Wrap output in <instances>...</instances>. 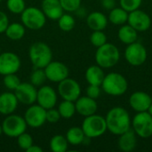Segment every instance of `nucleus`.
<instances>
[{"label":"nucleus","mask_w":152,"mask_h":152,"mask_svg":"<svg viewBox=\"0 0 152 152\" xmlns=\"http://www.w3.org/2000/svg\"><path fill=\"white\" fill-rule=\"evenodd\" d=\"M107 129L116 135H120L131 127V120L128 112L122 107L111 109L106 116Z\"/></svg>","instance_id":"1"},{"label":"nucleus","mask_w":152,"mask_h":152,"mask_svg":"<svg viewBox=\"0 0 152 152\" xmlns=\"http://www.w3.org/2000/svg\"><path fill=\"white\" fill-rule=\"evenodd\" d=\"M28 56L32 65L35 68L45 69L53 59L51 48L43 42H36L32 44L28 50Z\"/></svg>","instance_id":"2"},{"label":"nucleus","mask_w":152,"mask_h":152,"mask_svg":"<svg viewBox=\"0 0 152 152\" xmlns=\"http://www.w3.org/2000/svg\"><path fill=\"white\" fill-rule=\"evenodd\" d=\"M120 53L116 45L110 43H105L98 47L95 53V61L97 65L103 69L114 67L119 61Z\"/></svg>","instance_id":"3"},{"label":"nucleus","mask_w":152,"mask_h":152,"mask_svg":"<svg viewBox=\"0 0 152 152\" xmlns=\"http://www.w3.org/2000/svg\"><path fill=\"white\" fill-rule=\"evenodd\" d=\"M102 87L103 91L110 95L120 96L126 92L128 84L125 77L121 74L112 72L104 77Z\"/></svg>","instance_id":"4"},{"label":"nucleus","mask_w":152,"mask_h":152,"mask_svg":"<svg viewBox=\"0 0 152 152\" xmlns=\"http://www.w3.org/2000/svg\"><path fill=\"white\" fill-rule=\"evenodd\" d=\"M81 128L87 138H96L102 135L106 132L107 124L103 117L93 114L86 117Z\"/></svg>","instance_id":"5"},{"label":"nucleus","mask_w":152,"mask_h":152,"mask_svg":"<svg viewBox=\"0 0 152 152\" xmlns=\"http://www.w3.org/2000/svg\"><path fill=\"white\" fill-rule=\"evenodd\" d=\"M22 24L32 30L42 28L46 21V17L41 9L37 7H28L20 13Z\"/></svg>","instance_id":"6"},{"label":"nucleus","mask_w":152,"mask_h":152,"mask_svg":"<svg viewBox=\"0 0 152 152\" xmlns=\"http://www.w3.org/2000/svg\"><path fill=\"white\" fill-rule=\"evenodd\" d=\"M3 133L12 138H17L20 134L24 133L27 129V123L24 118L19 115L10 114L4 119L2 123Z\"/></svg>","instance_id":"7"},{"label":"nucleus","mask_w":152,"mask_h":152,"mask_svg":"<svg viewBox=\"0 0 152 152\" xmlns=\"http://www.w3.org/2000/svg\"><path fill=\"white\" fill-rule=\"evenodd\" d=\"M133 128L137 135L149 138L152 135V116L148 111L138 112L133 119Z\"/></svg>","instance_id":"8"},{"label":"nucleus","mask_w":152,"mask_h":152,"mask_svg":"<svg viewBox=\"0 0 152 152\" xmlns=\"http://www.w3.org/2000/svg\"><path fill=\"white\" fill-rule=\"evenodd\" d=\"M58 93L63 100L76 102L81 94L79 84L73 78H65L59 82Z\"/></svg>","instance_id":"9"},{"label":"nucleus","mask_w":152,"mask_h":152,"mask_svg":"<svg viewBox=\"0 0 152 152\" xmlns=\"http://www.w3.org/2000/svg\"><path fill=\"white\" fill-rule=\"evenodd\" d=\"M24 119L27 123V126L32 128H38L46 122V110L41 107L39 104H32L26 110Z\"/></svg>","instance_id":"10"},{"label":"nucleus","mask_w":152,"mask_h":152,"mask_svg":"<svg viewBox=\"0 0 152 152\" xmlns=\"http://www.w3.org/2000/svg\"><path fill=\"white\" fill-rule=\"evenodd\" d=\"M125 56L128 63L133 66H139L146 61L147 51L142 44L134 42L126 47Z\"/></svg>","instance_id":"11"},{"label":"nucleus","mask_w":152,"mask_h":152,"mask_svg":"<svg viewBox=\"0 0 152 152\" xmlns=\"http://www.w3.org/2000/svg\"><path fill=\"white\" fill-rule=\"evenodd\" d=\"M20 68L19 56L12 52L0 53V74L3 76L16 73Z\"/></svg>","instance_id":"12"},{"label":"nucleus","mask_w":152,"mask_h":152,"mask_svg":"<svg viewBox=\"0 0 152 152\" xmlns=\"http://www.w3.org/2000/svg\"><path fill=\"white\" fill-rule=\"evenodd\" d=\"M44 69L46 78L53 83H59L69 76L68 67L61 61H51Z\"/></svg>","instance_id":"13"},{"label":"nucleus","mask_w":152,"mask_h":152,"mask_svg":"<svg viewBox=\"0 0 152 152\" xmlns=\"http://www.w3.org/2000/svg\"><path fill=\"white\" fill-rule=\"evenodd\" d=\"M14 94L19 102L25 105H32L37 101V90L31 83H20L14 90Z\"/></svg>","instance_id":"14"},{"label":"nucleus","mask_w":152,"mask_h":152,"mask_svg":"<svg viewBox=\"0 0 152 152\" xmlns=\"http://www.w3.org/2000/svg\"><path fill=\"white\" fill-rule=\"evenodd\" d=\"M128 24L137 31H146L151 24V17L141 10H134L128 14Z\"/></svg>","instance_id":"15"},{"label":"nucleus","mask_w":152,"mask_h":152,"mask_svg":"<svg viewBox=\"0 0 152 152\" xmlns=\"http://www.w3.org/2000/svg\"><path fill=\"white\" fill-rule=\"evenodd\" d=\"M37 102L45 110L54 108L57 102V94L55 90L49 86H43L37 90Z\"/></svg>","instance_id":"16"},{"label":"nucleus","mask_w":152,"mask_h":152,"mask_svg":"<svg viewBox=\"0 0 152 152\" xmlns=\"http://www.w3.org/2000/svg\"><path fill=\"white\" fill-rule=\"evenodd\" d=\"M130 106L137 112L148 111L152 103L151 97L144 92H135L129 99Z\"/></svg>","instance_id":"17"},{"label":"nucleus","mask_w":152,"mask_h":152,"mask_svg":"<svg viewBox=\"0 0 152 152\" xmlns=\"http://www.w3.org/2000/svg\"><path fill=\"white\" fill-rule=\"evenodd\" d=\"M41 10L46 18L53 20H58L64 12L60 0H43Z\"/></svg>","instance_id":"18"},{"label":"nucleus","mask_w":152,"mask_h":152,"mask_svg":"<svg viewBox=\"0 0 152 152\" xmlns=\"http://www.w3.org/2000/svg\"><path fill=\"white\" fill-rule=\"evenodd\" d=\"M76 111L84 117H88L93 114H95L97 110V103L94 99L88 96L79 97L75 103Z\"/></svg>","instance_id":"19"},{"label":"nucleus","mask_w":152,"mask_h":152,"mask_svg":"<svg viewBox=\"0 0 152 152\" xmlns=\"http://www.w3.org/2000/svg\"><path fill=\"white\" fill-rule=\"evenodd\" d=\"M19 101L16 95L11 92H5L0 94V113L3 115L12 114L17 109Z\"/></svg>","instance_id":"20"},{"label":"nucleus","mask_w":152,"mask_h":152,"mask_svg":"<svg viewBox=\"0 0 152 152\" xmlns=\"http://www.w3.org/2000/svg\"><path fill=\"white\" fill-rule=\"evenodd\" d=\"M137 140L135 132L134 130L129 129L126 133L120 134L118 140V147L124 152H130L134 151L136 147Z\"/></svg>","instance_id":"21"},{"label":"nucleus","mask_w":152,"mask_h":152,"mask_svg":"<svg viewBox=\"0 0 152 152\" xmlns=\"http://www.w3.org/2000/svg\"><path fill=\"white\" fill-rule=\"evenodd\" d=\"M87 26L94 31L103 30L108 24L107 17L100 12H94L90 13L86 18Z\"/></svg>","instance_id":"22"},{"label":"nucleus","mask_w":152,"mask_h":152,"mask_svg":"<svg viewBox=\"0 0 152 152\" xmlns=\"http://www.w3.org/2000/svg\"><path fill=\"white\" fill-rule=\"evenodd\" d=\"M104 72L102 68L99 65H93L89 67L86 71V79L89 85L102 86V83L104 79Z\"/></svg>","instance_id":"23"},{"label":"nucleus","mask_w":152,"mask_h":152,"mask_svg":"<svg viewBox=\"0 0 152 152\" xmlns=\"http://www.w3.org/2000/svg\"><path fill=\"white\" fill-rule=\"evenodd\" d=\"M137 32L138 31L135 30L129 24L124 25L118 30V38L124 44L130 45L132 43H134L137 40V37H138Z\"/></svg>","instance_id":"24"},{"label":"nucleus","mask_w":152,"mask_h":152,"mask_svg":"<svg viewBox=\"0 0 152 152\" xmlns=\"http://www.w3.org/2000/svg\"><path fill=\"white\" fill-rule=\"evenodd\" d=\"M4 33L6 37L11 40H20L25 35V28L24 25L19 22H12L11 24L9 23Z\"/></svg>","instance_id":"25"},{"label":"nucleus","mask_w":152,"mask_h":152,"mask_svg":"<svg viewBox=\"0 0 152 152\" xmlns=\"http://www.w3.org/2000/svg\"><path fill=\"white\" fill-rule=\"evenodd\" d=\"M66 138L68 140V142L71 145H79L85 142L86 136L85 135L82 128L74 126L68 130L66 134Z\"/></svg>","instance_id":"26"},{"label":"nucleus","mask_w":152,"mask_h":152,"mask_svg":"<svg viewBox=\"0 0 152 152\" xmlns=\"http://www.w3.org/2000/svg\"><path fill=\"white\" fill-rule=\"evenodd\" d=\"M68 140L61 134H56L50 140V149L53 152H66L68 150Z\"/></svg>","instance_id":"27"},{"label":"nucleus","mask_w":152,"mask_h":152,"mask_svg":"<svg viewBox=\"0 0 152 152\" xmlns=\"http://www.w3.org/2000/svg\"><path fill=\"white\" fill-rule=\"evenodd\" d=\"M109 20L114 25H123L128 20V13L123 8H113L110 12Z\"/></svg>","instance_id":"28"},{"label":"nucleus","mask_w":152,"mask_h":152,"mask_svg":"<svg viewBox=\"0 0 152 152\" xmlns=\"http://www.w3.org/2000/svg\"><path fill=\"white\" fill-rule=\"evenodd\" d=\"M58 111L61 115V118L65 119L71 118L76 112V106L74 102L63 100V102H61L58 107Z\"/></svg>","instance_id":"29"},{"label":"nucleus","mask_w":152,"mask_h":152,"mask_svg":"<svg viewBox=\"0 0 152 152\" xmlns=\"http://www.w3.org/2000/svg\"><path fill=\"white\" fill-rule=\"evenodd\" d=\"M76 24L75 19L68 13H63L59 19H58V25L59 28L65 32L70 31L74 28Z\"/></svg>","instance_id":"30"},{"label":"nucleus","mask_w":152,"mask_h":152,"mask_svg":"<svg viewBox=\"0 0 152 152\" xmlns=\"http://www.w3.org/2000/svg\"><path fill=\"white\" fill-rule=\"evenodd\" d=\"M46 75L44 69H40V68H35V70L32 72L31 76H30V81L31 84L34 85L35 86H42L45 80H46Z\"/></svg>","instance_id":"31"},{"label":"nucleus","mask_w":152,"mask_h":152,"mask_svg":"<svg viewBox=\"0 0 152 152\" xmlns=\"http://www.w3.org/2000/svg\"><path fill=\"white\" fill-rule=\"evenodd\" d=\"M6 6L8 10L15 14H20L26 8L24 0H7Z\"/></svg>","instance_id":"32"},{"label":"nucleus","mask_w":152,"mask_h":152,"mask_svg":"<svg viewBox=\"0 0 152 152\" xmlns=\"http://www.w3.org/2000/svg\"><path fill=\"white\" fill-rule=\"evenodd\" d=\"M20 78L18 77L17 75L14 74H8V75H5L4 77V86L11 90V91H14L18 86L20 84Z\"/></svg>","instance_id":"33"},{"label":"nucleus","mask_w":152,"mask_h":152,"mask_svg":"<svg viewBox=\"0 0 152 152\" xmlns=\"http://www.w3.org/2000/svg\"><path fill=\"white\" fill-rule=\"evenodd\" d=\"M90 41L93 45L98 48L107 43V37L102 30H96L92 33L90 37Z\"/></svg>","instance_id":"34"},{"label":"nucleus","mask_w":152,"mask_h":152,"mask_svg":"<svg viewBox=\"0 0 152 152\" xmlns=\"http://www.w3.org/2000/svg\"><path fill=\"white\" fill-rule=\"evenodd\" d=\"M17 143L21 150L27 151L33 144L32 136L24 132L17 137Z\"/></svg>","instance_id":"35"},{"label":"nucleus","mask_w":152,"mask_h":152,"mask_svg":"<svg viewBox=\"0 0 152 152\" xmlns=\"http://www.w3.org/2000/svg\"><path fill=\"white\" fill-rule=\"evenodd\" d=\"M60 3L64 11L71 12L80 8L81 0H60Z\"/></svg>","instance_id":"36"},{"label":"nucleus","mask_w":152,"mask_h":152,"mask_svg":"<svg viewBox=\"0 0 152 152\" xmlns=\"http://www.w3.org/2000/svg\"><path fill=\"white\" fill-rule=\"evenodd\" d=\"M142 0H120L121 8L126 10L127 12H131L134 10L139 9Z\"/></svg>","instance_id":"37"},{"label":"nucleus","mask_w":152,"mask_h":152,"mask_svg":"<svg viewBox=\"0 0 152 152\" xmlns=\"http://www.w3.org/2000/svg\"><path fill=\"white\" fill-rule=\"evenodd\" d=\"M61 118V115L58 111V110H55L53 108L46 110V121L49 123L54 124L57 123Z\"/></svg>","instance_id":"38"},{"label":"nucleus","mask_w":152,"mask_h":152,"mask_svg":"<svg viewBox=\"0 0 152 152\" xmlns=\"http://www.w3.org/2000/svg\"><path fill=\"white\" fill-rule=\"evenodd\" d=\"M86 94L88 97L93 98V99H97L100 94H101V89L99 86H94V85H89V86L86 89Z\"/></svg>","instance_id":"39"},{"label":"nucleus","mask_w":152,"mask_h":152,"mask_svg":"<svg viewBox=\"0 0 152 152\" xmlns=\"http://www.w3.org/2000/svg\"><path fill=\"white\" fill-rule=\"evenodd\" d=\"M8 25H9V20L7 15L4 12L0 11V34L5 32Z\"/></svg>","instance_id":"40"},{"label":"nucleus","mask_w":152,"mask_h":152,"mask_svg":"<svg viewBox=\"0 0 152 152\" xmlns=\"http://www.w3.org/2000/svg\"><path fill=\"white\" fill-rule=\"evenodd\" d=\"M102 6L108 10H112L115 6V0H102Z\"/></svg>","instance_id":"41"},{"label":"nucleus","mask_w":152,"mask_h":152,"mask_svg":"<svg viewBox=\"0 0 152 152\" xmlns=\"http://www.w3.org/2000/svg\"><path fill=\"white\" fill-rule=\"evenodd\" d=\"M27 152H43V149L42 148H40L39 146H37V145H34V144H32L27 151Z\"/></svg>","instance_id":"42"},{"label":"nucleus","mask_w":152,"mask_h":152,"mask_svg":"<svg viewBox=\"0 0 152 152\" xmlns=\"http://www.w3.org/2000/svg\"><path fill=\"white\" fill-rule=\"evenodd\" d=\"M148 112L152 116V103L151 104V106H150V108H149V110H148Z\"/></svg>","instance_id":"43"},{"label":"nucleus","mask_w":152,"mask_h":152,"mask_svg":"<svg viewBox=\"0 0 152 152\" xmlns=\"http://www.w3.org/2000/svg\"><path fill=\"white\" fill-rule=\"evenodd\" d=\"M2 133H3V129H2V125H0V135L2 134Z\"/></svg>","instance_id":"44"},{"label":"nucleus","mask_w":152,"mask_h":152,"mask_svg":"<svg viewBox=\"0 0 152 152\" xmlns=\"http://www.w3.org/2000/svg\"><path fill=\"white\" fill-rule=\"evenodd\" d=\"M0 53H1V47H0Z\"/></svg>","instance_id":"45"},{"label":"nucleus","mask_w":152,"mask_h":152,"mask_svg":"<svg viewBox=\"0 0 152 152\" xmlns=\"http://www.w3.org/2000/svg\"><path fill=\"white\" fill-rule=\"evenodd\" d=\"M1 1H2V0H0V2H1Z\"/></svg>","instance_id":"46"}]
</instances>
